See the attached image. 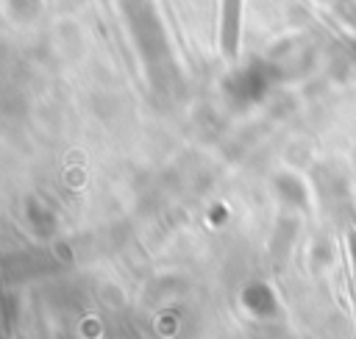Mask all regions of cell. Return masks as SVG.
<instances>
[{"mask_svg": "<svg viewBox=\"0 0 356 339\" xmlns=\"http://www.w3.org/2000/svg\"><path fill=\"white\" fill-rule=\"evenodd\" d=\"M348 253H350V267H353V283H356V231L348 233Z\"/></svg>", "mask_w": 356, "mask_h": 339, "instance_id": "1", "label": "cell"}]
</instances>
